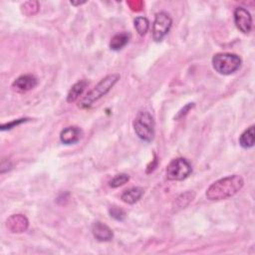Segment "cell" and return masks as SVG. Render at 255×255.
Here are the masks:
<instances>
[{"label": "cell", "instance_id": "21", "mask_svg": "<svg viewBox=\"0 0 255 255\" xmlns=\"http://www.w3.org/2000/svg\"><path fill=\"white\" fill-rule=\"evenodd\" d=\"M193 106H194V104H193V103H189L188 105H186L182 110H180V111H179L178 115L176 116V119H179V118L184 117V115H186V114L188 113V111H189Z\"/></svg>", "mask_w": 255, "mask_h": 255}, {"label": "cell", "instance_id": "8", "mask_svg": "<svg viewBox=\"0 0 255 255\" xmlns=\"http://www.w3.org/2000/svg\"><path fill=\"white\" fill-rule=\"evenodd\" d=\"M29 221L22 214H13L6 220V227L12 233H22L27 230Z\"/></svg>", "mask_w": 255, "mask_h": 255}, {"label": "cell", "instance_id": "10", "mask_svg": "<svg viewBox=\"0 0 255 255\" xmlns=\"http://www.w3.org/2000/svg\"><path fill=\"white\" fill-rule=\"evenodd\" d=\"M92 232L95 238L99 241H110L114 236L112 229L100 221H97L92 225Z\"/></svg>", "mask_w": 255, "mask_h": 255}, {"label": "cell", "instance_id": "12", "mask_svg": "<svg viewBox=\"0 0 255 255\" xmlns=\"http://www.w3.org/2000/svg\"><path fill=\"white\" fill-rule=\"evenodd\" d=\"M143 192H144V190L142 187L133 186V187H130V188L125 190L122 193L121 199L128 204H133L141 198V196L143 195Z\"/></svg>", "mask_w": 255, "mask_h": 255}, {"label": "cell", "instance_id": "14", "mask_svg": "<svg viewBox=\"0 0 255 255\" xmlns=\"http://www.w3.org/2000/svg\"><path fill=\"white\" fill-rule=\"evenodd\" d=\"M88 83L85 80H81L74 84L72 88L69 90L68 95H67V102L68 103H74L75 101L78 100V98L83 94L85 91V88L87 87Z\"/></svg>", "mask_w": 255, "mask_h": 255}, {"label": "cell", "instance_id": "5", "mask_svg": "<svg viewBox=\"0 0 255 255\" xmlns=\"http://www.w3.org/2000/svg\"><path fill=\"white\" fill-rule=\"evenodd\" d=\"M191 172L192 166L190 162L183 157L172 159L166 167V177L169 180H183Z\"/></svg>", "mask_w": 255, "mask_h": 255}, {"label": "cell", "instance_id": "9", "mask_svg": "<svg viewBox=\"0 0 255 255\" xmlns=\"http://www.w3.org/2000/svg\"><path fill=\"white\" fill-rule=\"evenodd\" d=\"M38 84L37 78L33 75H23L18 77L12 84V86L20 91V92H27L34 89Z\"/></svg>", "mask_w": 255, "mask_h": 255}, {"label": "cell", "instance_id": "1", "mask_svg": "<svg viewBox=\"0 0 255 255\" xmlns=\"http://www.w3.org/2000/svg\"><path fill=\"white\" fill-rule=\"evenodd\" d=\"M244 185V179L239 174H232L214 181L206 190L209 200H223L235 195Z\"/></svg>", "mask_w": 255, "mask_h": 255}, {"label": "cell", "instance_id": "19", "mask_svg": "<svg viewBox=\"0 0 255 255\" xmlns=\"http://www.w3.org/2000/svg\"><path fill=\"white\" fill-rule=\"evenodd\" d=\"M109 212H110L111 217H113V218H115L116 220H119V221H123L127 216L125 210H123L122 208H120L118 206H112L109 209Z\"/></svg>", "mask_w": 255, "mask_h": 255}, {"label": "cell", "instance_id": "16", "mask_svg": "<svg viewBox=\"0 0 255 255\" xmlns=\"http://www.w3.org/2000/svg\"><path fill=\"white\" fill-rule=\"evenodd\" d=\"M195 197V193L192 191H186L184 193H181L173 202V208L175 210L181 209L186 207Z\"/></svg>", "mask_w": 255, "mask_h": 255}, {"label": "cell", "instance_id": "4", "mask_svg": "<svg viewBox=\"0 0 255 255\" xmlns=\"http://www.w3.org/2000/svg\"><path fill=\"white\" fill-rule=\"evenodd\" d=\"M136 135L143 141L149 142L154 137V121L147 111H139L133 121Z\"/></svg>", "mask_w": 255, "mask_h": 255}, {"label": "cell", "instance_id": "15", "mask_svg": "<svg viewBox=\"0 0 255 255\" xmlns=\"http://www.w3.org/2000/svg\"><path fill=\"white\" fill-rule=\"evenodd\" d=\"M239 144L243 148H250L254 145V126H250L241 133L239 137Z\"/></svg>", "mask_w": 255, "mask_h": 255}, {"label": "cell", "instance_id": "17", "mask_svg": "<svg viewBox=\"0 0 255 255\" xmlns=\"http://www.w3.org/2000/svg\"><path fill=\"white\" fill-rule=\"evenodd\" d=\"M133 23H134V28H135L136 32L140 36H143V35L146 34V32L148 30V27H149V22L145 17L138 16L134 19Z\"/></svg>", "mask_w": 255, "mask_h": 255}, {"label": "cell", "instance_id": "7", "mask_svg": "<svg viewBox=\"0 0 255 255\" xmlns=\"http://www.w3.org/2000/svg\"><path fill=\"white\" fill-rule=\"evenodd\" d=\"M234 23L243 34H248L252 29V16L244 7H237L234 11Z\"/></svg>", "mask_w": 255, "mask_h": 255}, {"label": "cell", "instance_id": "2", "mask_svg": "<svg viewBox=\"0 0 255 255\" xmlns=\"http://www.w3.org/2000/svg\"><path fill=\"white\" fill-rule=\"evenodd\" d=\"M119 80H120V75L119 74H111V75L106 76L80 102L79 107L81 109H88V108H90L96 101L101 99L103 96L107 95L110 92V90L115 86V84Z\"/></svg>", "mask_w": 255, "mask_h": 255}, {"label": "cell", "instance_id": "6", "mask_svg": "<svg viewBox=\"0 0 255 255\" xmlns=\"http://www.w3.org/2000/svg\"><path fill=\"white\" fill-rule=\"evenodd\" d=\"M172 20L166 12H158L155 14L152 24V39L155 42H160L169 32Z\"/></svg>", "mask_w": 255, "mask_h": 255}, {"label": "cell", "instance_id": "3", "mask_svg": "<svg viewBox=\"0 0 255 255\" xmlns=\"http://www.w3.org/2000/svg\"><path fill=\"white\" fill-rule=\"evenodd\" d=\"M241 58L232 53H217L212 58V66L220 75H231L241 67Z\"/></svg>", "mask_w": 255, "mask_h": 255}, {"label": "cell", "instance_id": "13", "mask_svg": "<svg viewBox=\"0 0 255 255\" xmlns=\"http://www.w3.org/2000/svg\"><path fill=\"white\" fill-rule=\"evenodd\" d=\"M129 39H130V35L127 32H122V33L116 34L111 39V42H110L111 50L119 51V50L123 49L128 43Z\"/></svg>", "mask_w": 255, "mask_h": 255}, {"label": "cell", "instance_id": "20", "mask_svg": "<svg viewBox=\"0 0 255 255\" xmlns=\"http://www.w3.org/2000/svg\"><path fill=\"white\" fill-rule=\"evenodd\" d=\"M27 119H20V120H16V121H13V122H11V123H9V124H6V125H2V127H1V129L2 130H5V129H9V128H12L14 126H17V125H19V124H21V123H23V122H25Z\"/></svg>", "mask_w": 255, "mask_h": 255}, {"label": "cell", "instance_id": "11", "mask_svg": "<svg viewBox=\"0 0 255 255\" xmlns=\"http://www.w3.org/2000/svg\"><path fill=\"white\" fill-rule=\"evenodd\" d=\"M82 130L78 127H68L60 133V139L65 144H73L80 140Z\"/></svg>", "mask_w": 255, "mask_h": 255}, {"label": "cell", "instance_id": "18", "mask_svg": "<svg viewBox=\"0 0 255 255\" xmlns=\"http://www.w3.org/2000/svg\"><path fill=\"white\" fill-rule=\"evenodd\" d=\"M129 179V176L127 173H120L117 174L111 181H110V186L113 188H117L121 185H124L125 183H127Z\"/></svg>", "mask_w": 255, "mask_h": 255}]
</instances>
